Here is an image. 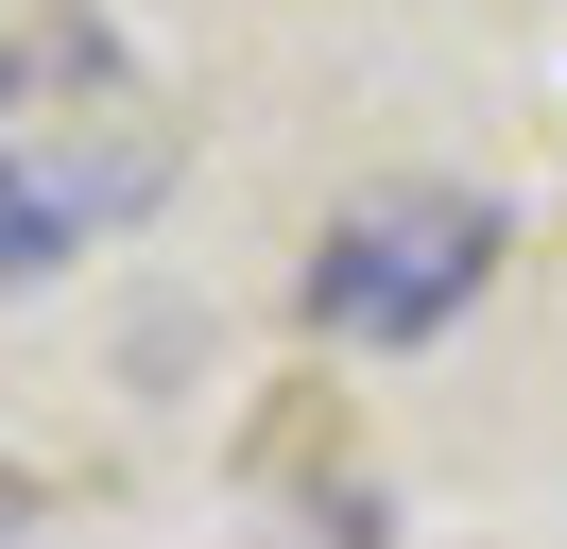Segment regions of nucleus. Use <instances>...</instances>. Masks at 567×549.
<instances>
[{
    "instance_id": "f257e3e1",
    "label": "nucleus",
    "mask_w": 567,
    "mask_h": 549,
    "mask_svg": "<svg viewBox=\"0 0 567 549\" xmlns=\"http://www.w3.org/2000/svg\"><path fill=\"white\" fill-rule=\"evenodd\" d=\"M482 274H498V206H482V189H361L344 224H327V258H310V327H344V343H430Z\"/></svg>"
},
{
    "instance_id": "f03ea898",
    "label": "nucleus",
    "mask_w": 567,
    "mask_h": 549,
    "mask_svg": "<svg viewBox=\"0 0 567 549\" xmlns=\"http://www.w3.org/2000/svg\"><path fill=\"white\" fill-rule=\"evenodd\" d=\"M155 172H173L155 137H104V155H86V137H0V292H35V274H70L104 224H138Z\"/></svg>"
},
{
    "instance_id": "7ed1b4c3",
    "label": "nucleus",
    "mask_w": 567,
    "mask_h": 549,
    "mask_svg": "<svg viewBox=\"0 0 567 549\" xmlns=\"http://www.w3.org/2000/svg\"><path fill=\"white\" fill-rule=\"evenodd\" d=\"M18 532H35V464H0V549H18Z\"/></svg>"
}]
</instances>
